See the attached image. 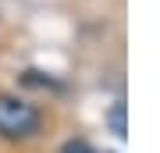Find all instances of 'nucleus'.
<instances>
[{
    "instance_id": "nucleus-3",
    "label": "nucleus",
    "mask_w": 160,
    "mask_h": 153,
    "mask_svg": "<svg viewBox=\"0 0 160 153\" xmlns=\"http://www.w3.org/2000/svg\"><path fill=\"white\" fill-rule=\"evenodd\" d=\"M107 121H110V128H114L118 135H125V107H121V103L110 110V118H107Z\"/></svg>"
},
{
    "instance_id": "nucleus-2",
    "label": "nucleus",
    "mask_w": 160,
    "mask_h": 153,
    "mask_svg": "<svg viewBox=\"0 0 160 153\" xmlns=\"http://www.w3.org/2000/svg\"><path fill=\"white\" fill-rule=\"evenodd\" d=\"M61 153H96V150H92L86 139H68V142L61 146Z\"/></svg>"
},
{
    "instance_id": "nucleus-1",
    "label": "nucleus",
    "mask_w": 160,
    "mask_h": 153,
    "mask_svg": "<svg viewBox=\"0 0 160 153\" xmlns=\"http://www.w3.org/2000/svg\"><path fill=\"white\" fill-rule=\"evenodd\" d=\"M43 125V114L25 100L0 96V135L4 139H29Z\"/></svg>"
}]
</instances>
